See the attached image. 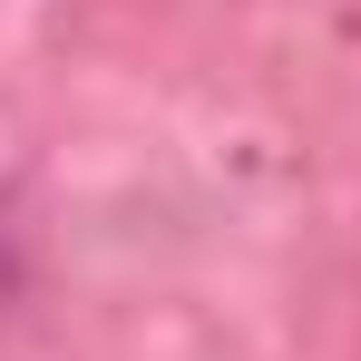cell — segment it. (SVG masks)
I'll list each match as a JSON object with an SVG mask.
<instances>
[{
	"mask_svg": "<svg viewBox=\"0 0 361 361\" xmlns=\"http://www.w3.org/2000/svg\"><path fill=\"white\" fill-rule=\"evenodd\" d=\"M10 283H20V225H10V205H0V302H10Z\"/></svg>",
	"mask_w": 361,
	"mask_h": 361,
	"instance_id": "obj_1",
	"label": "cell"
}]
</instances>
